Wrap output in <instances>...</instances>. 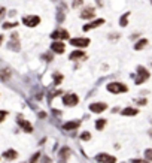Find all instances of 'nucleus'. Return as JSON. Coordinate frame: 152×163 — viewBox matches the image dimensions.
<instances>
[{
  "mask_svg": "<svg viewBox=\"0 0 152 163\" xmlns=\"http://www.w3.org/2000/svg\"><path fill=\"white\" fill-rule=\"evenodd\" d=\"M107 91H111V93H125L127 91V85L125 84H122V82H111V84H107Z\"/></svg>",
  "mask_w": 152,
  "mask_h": 163,
  "instance_id": "obj_1",
  "label": "nucleus"
},
{
  "mask_svg": "<svg viewBox=\"0 0 152 163\" xmlns=\"http://www.w3.org/2000/svg\"><path fill=\"white\" fill-rule=\"evenodd\" d=\"M78 102H79V97L73 93H69V94H66L63 97V103L66 106H75V105H78Z\"/></svg>",
  "mask_w": 152,
  "mask_h": 163,
  "instance_id": "obj_2",
  "label": "nucleus"
},
{
  "mask_svg": "<svg viewBox=\"0 0 152 163\" xmlns=\"http://www.w3.org/2000/svg\"><path fill=\"white\" fill-rule=\"evenodd\" d=\"M137 74H139V78L136 79V84H142V82H145L149 78V72L145 68H142V66L137 68Z\"/></svg>",
  "mask_w": 152,
  "mask_h": 163,
  "instance_id": "obj_3",
  "label": "nucleus"
},
{
  "mask_svg": "<svg viewBox=\"0 0 152 163\" xmlns=\"http://www.w3.org/2000/svg\"><path fill=\"white\" fill-rule=\"evenodd\" d=\"M22 23L26 24V26H28V27H35V26H37L39 23H40V18L39 17H26V18H22Z\"/></svg>",
  "mask_w": 152,
  "mask_h": 163,
  "instance_id": "obj_4",
  "label": "nucleus"
},
{
  "mask_svg": "<svg viewBox=\"0 0 152 163\" xmlns=\"http://www.w3.org/2000/svg\"><path fill=\"white\" fill-rule=\"evenodd\" d=\"M51 38H52V39H55V41H61V39H69V33H67L66 30H63V28H58V30H55L54 33L51 34Z\"/></svg>",
  "mask_w": 152,
  "mask_h": 163,
  "instance_id": "obj_5",
  "label": "nucleus"
},
{
  "mask_svg": "<svg viewBox=\"0 0 152 163\" xmlns=\"http://www.w3.org/2000/svg\"><path fill=\"white\" fill-rule=\"evenodd\" d=\"M96 160L98 163H116V159L109 154H98V156H96Z\"/></svg>",
  "mask_w": 152,
  "mask_h": 163,
  "instance_id": "obj_6",
  "label": "nucleus"
},
{
  "mask_svg": "<svg viewBox=\"0 0 152 163\" xmlns=\"http://www.w3.org/2000/svg\"><path fill=\"white\" fill-rule=\"evenodd\" d=\"M107 108V105L106 103H91L90 105V111H93L94 114H100V112H103L104 109Z\"/></svg>",
  "mask_w": 152,
  "mask_h": 163,
  "instance_id": "obj_7",
  "label": "nucleus"
},
{
  "mask_svg": "<svg viewBox=\"0 0 152 163\" xmlns=\"http://www.w3.org/2000/svg\"><path fill=\"white\" fill-rule=\"evenodd\" d=\"M70 43L75 45V47H87V45L90 43V39H85V38H75V39L70 41Z\"/></svg>",
  "mask_w": 152,
  "mask_h": 163,
  "instance_id": "obj_8",
  "label": "nucleus"
},
{
  "mask_svg": "<svg viewBox=\"0 0 152 163\" xmlns=\"http://www.w3.org/2000/svg\"><path fill=\"white\" fill-rule=\"evenodd\" d=\"M94 17H96V11L93 8H85L82 11V14H81V18H83V20H90Z\"/></svg>",
  "mask_w": 152,
  "mask_h": 163,
  "instance_id": "obj_9",
  "label": "nucleus"
},
{
  "mask_svg": "<svg viewBox=\"0 0 152 163\" xmlns=\"http://www.w3.org/2000/svg\"><path fill=\"white\" fill-rule=\"evenodd\" d=\"M51 49H52L54 53L61 54V53H64V43H63L61 41H55L52 45H51Z\"/></svg>",
  "mask_w": 152,
  "mask_h": 163,
  "instance_id": "obj_10",
  "label": "nucleus"
},
{
  "mask_svg": "<svg viewBox=\"0 0 152 163\" xmlns=\"http://www.w3.org/2000/svg\"><path fill=\"white\" fill-rule=\"evenodd\" d=\"M79 124H81V121L79 120H73V121H67L64 126H63V129L66 130H73V129H78L79 127Z\"/></svg>",
  "mask_w": 152,
  "mask_h": 163,
  "instance_id": "obj_11",
  "label": "nucleus"
},
{
  "mask_svg": "<svg viewBox=\"0 0 152 163\" xmlns=\"http://www.w3.org/2000/svg\"><path fill=\"white\" fill-rule=\"evenodd\" d=\"M103 23H104V20L93 21V23H90V24H87V26L83 27V30H85V32H88V30H91V28H96V27H98V26H102Z\"/></svg>",
  "mask_w": 152,
  "mask_h": 163,
  "instance_id": "obj_12",
  "label": "nucleus"
},
{
  "mask_svg": "<svg viewBox=\"0 0 152 163\" xmlns=\"http://www.w3.org/2000/svg\"><path fill=\"white\" fill-rule=\"evenodd\" d=\"M70 156V148L69 147H63L61 151H60V157H61L63 162H66V159Z\"/></svg>",
  "mask_w": 152,
  "mask_h": 163,
  "instance_id": "obj_13",
  "label": "nucleus"
},
{
  "mask_svg": "<svg viewBox=\"0 0 152 163\" xmlns=\"http://www.w3.org/2000/svg\"><path fill=\"white\" fill-rule=\"evenodd\" d=\"M5 159H7V160H12V159H17V151H14V150H7V151H5Z\"/></svg>",
  "mask_w": 152,
  "mask_h": 163,
  "instance_id": "obj_14",
  "label": "nucleus"
},
{
  "mask_svg": "<svg viewBox=\"0 0 152 163\" xmlns=\"http://www.w3.org/2000/svg\"><path fill=\"white\" fill-rule=\"evenodd\" d=\"M20 126L26 130V132H31V130H33V127H31V124H30V123L26 121V120H21V118H20Z\"/></svg>",
  "mask_w": 152,
  "mask_h": 163,
  "instance_id": "obj_15",
  "label": "nucleus"
},
{
  "mask_svg": "<svg viewBox=\"0 0 152 163\" xmlns=\"http://www.w3.org/2000/svg\"><path fill=\"white\" fill-rule=\"evenodd\" d=\"M106 124H107V121H106L104 118H100V120H97L96 121V129L97 130H103Z\"/></svg>",
  "mask_w": 152,
  "mask_h": 163,
  "instance_id": "obj_16",
  "label": "nucleus"
},
{
  "mask_svg": "<svg viewBox=\"0 0 152 163\" xmlns=\"http://www.w3.org/2000/svg\"><path fill=\"white\" fill-rule=\"evenodd\" d=\"M139 111L134 108H125L124 111H122V115H136Z\"/></svg>",
  "mask_w": 152,
  "mask_h": 163,
  "instance_id": "obj_17",
  "label": "nucleus"
},
{
  "mask_svg": "<svg viewBox=\"0 0 152 163\" xmlns=\"http://www.w3.org/2000/svg\"><path fill=\"white\" fill-rule=\"evenodd\" d=\"M81 57H83L82 51H75V53L70 54V60H76V59H81Z\"/></svg>",
  "mask_w": 152,
  "mask_h": 163,
  "instance_id": "obj_18",
  "label": "nucleus"
},
{
  "mask_svg": "<svg viewBox=\"0 0 152 163\" xmlns=\"http://www.w3.org/2000/svg\"><path fill=\"white\" fill-rule=\"evenodd\" d=\"M146 43H148V41H146V39H142L140 42H137V43L134 45V48H136V49H142V48L146 47Z\"/></svg>",
  "mask_w": 152,
  "mask_h": 163,
  "instance_id": "obj_19",
  "label": "nucleus"
},
{
  "mask_svg": "<svg viewBox=\"0 0 152 163\" xmlns=\"http://www.w3.org/2000/svg\"><path fill=\"white\" fill-rule=\"evenodd\" d=\"M54 81H55V84H60V82L63 81V75L55 72V74H54Z\"/></svg>",
  "mask_w": 152,
  "mask_h": 163,
  "instance_id": "obj_20",
  "label": "nucleus"
},
{
  "mask_svg": "<svg viewBox=\"0 0 152 163\" xmlns=\"http://www.w3.org/2000/svg\"><path fill=\"white\" fill-rule=\"evenodd\" d=\"M90 138H91L90 132H82L81 133V139H83V141H90Z\"/></svg>",
  "mask_w": 152,
  "mask_h": 163,
  "instance_id": "obj_21",
  "label": "nucleus"
},
{
  "mask_svg": "<svg viewBox=\"0 0 152 163\" xmlns=\"http://www.w3.org/2000/svg\"><path fill=\"white\" fill-rule=\"evenodd\" d=\"M130 17V14H125V15H122V18H121V21H119V24L124 27V26H127V18Z\"/></svg>",
  "mask_w": 152,
  "mask_h": 163,
  "instance_id": "obj_22",
  "label": "nucleus"
},
{
  "mask_svg": "<svg viewBox=\"0 0 152 163\" xmlns=\"http://www.w3.org/2000/svg\"><path fill=\"white\" fill-rule=\"evenodd\" d=\"M145 157H146V160H148V162L152 160V150H146V151H145Z\"/></svg>",
  "mask_w": 152,
  "mask_h": 163,
  "instance_id": "obj_23",
  "label": "nucleus"
},
{
  "mask_svg": "<svg viewBox=\"0 0 152 163\" xmlns=\"http://www.w3.org/2000/svg\"><path fill=\"white\" fill-rule=\"evenodd\" d=\"M40 157V153H36L35 156H31V159H30V163H37V159Z\"/></svg>",
  "mask_w": 152,
  "mask_h": 163,
  "instance_id": "obj_24",
  "label": "nucleus"
},
{
  "mask_svg": "<svg viewBox=\"0 0 152 163\" xmlns=\"http://www.w3.org/2000/svg\"><path fill=\"white\" fill-rule=\"evenodd\" d=\"M15 26H17L15 23H6V24H5L3 27H5V28H9V27H15Z\"/></svg>",
  "mask_w": 152,
  "mask_h": 163,
  "instance_id": "obj_25",
  "label": "nucleus"
},
{
  "mask_svg": "<svg viewBox=\"0 0 152 163\" xmlns=\"http://www.w3.org/2000/svg\"><path fill=\"white\" fill-rule=\"evenodd\" d=\"M5 117H6V112H5V111H0V121H3Z\"/></svg>",
  "mask_w": 152,
  "mask_h": 163,
  "instance_id": "obj_26",
  "label": "nucleus"
},
{
  "mask_svg": "<svg viewBox=\"0 0 152 163\" xmlns=\"http://www.w3.org/2000/svg\"><path fill=\"white\" fill-rule=\"evenodd\" d=\"M133 163H149V162H148V160H139V159H134Z\"/></svg>",
  "mask_w": 152,
  "mask_h": 163,
  "instance_id": "obj_27",
  "label": "nucleus"
},
{
  "mask_svg": "<svg viewBox=\"0 0 152 163\" xmlns=\"http://www.w3.org/2000/svg\"><path fill=\"white\" fill-rule=\"evenodd\" d=\"M42 163H51V159H49V157H43Z\"/></svg>",
  "mask_w": 152,
  "mask_h": 163,
  "instance_id": "obj_28",
  "label": "nucleus"
},
{
  "mask_svg": "<svg viewBox=\"0 0 152 163\" xmlns=\"http://www.w3.org/2000/svg\"><path fill=\"white\" fill-rule=\"evenodd\" d=\"M3 14H5V9H0V17H2Z\"/></svg>",
  "mask_w": 152,
  "mask_h": 163,
  "instance_id": "obj_29",
  "label": "nucleus"
},
{
  "mask_svg": "<svg viewBox=\"0 0 152 163\" xmlns=\"http://www.w3.org/2000/svg\"><path fill=\"white\" fill-rule=\"evenodd\" d=\"M149 135H151V136H152V129H151V130H149Z\"/></svg>",
  "mask_w": 152,
  "mask_h": 163,
  "instance_id": "obj_30",
  "label": "nucleus"
},
{
  "mask_svg": "<svg viewBox=\"0 0 152 163\" xmlns=\"http://www.w3.org/2000/svg\"><path fill=\"white\" fill-rule=\"evenodd\" d=\"M2 39H3V38H2V36H0V43H2Z\"/></svg>",
  "mask_w": 152,
  "mask_h": 163,
  "instance_id": "obj_31",
  "label": "nucleus"
},
{
  "mask_svg": "<svg viewBox=\"0 0 152 163\" xmlns=\"http://www.w3.org/2000/svg\"><path fill=\"white\" fill-rule=\"evenodd\" d=\"M151 2H152V0H151Z\"/></svg>",
  "mask_w": 152,
  "mask_h": 163,
  "instance_id": "obj_32",
  "label": "nucleus"
}]
</instances>
